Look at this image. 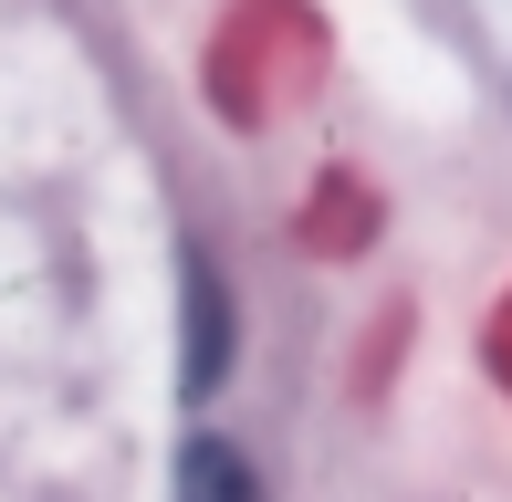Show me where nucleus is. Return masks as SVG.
Returning <instances> with one entry per match:
<instances>
[{"label":"nucleus","instance_id":"f257e3e1","mask_svg":"<svg viewBox=\"0 0 512 502\" xmlns=\"http://www.w3.org/2000/svg\"><path fill=\"white\" fill-rule=\"evenodd\" d=\"M178 502H251V482H241L230 450H189V492H178Z\"/></svg>","mask_w":512,"mask_h":502}]
</instances>
